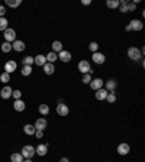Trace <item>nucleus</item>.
Segmentation results:
<instances>
[{
  "label": "nucleus",
  "mask_w": 145,
  "mask_h": 162,
  "mask_svg": "<svg viewBox=\"0 0 145 162\" xmlns=\"http://www.w3.org/2000/svg\"><path fill=\"white\" fill-rule=\"evenodd\" d=\"M142 57H144V54H142V51L138 46H131L129 49H128V58L132 61H141Z\"/></svg>",
  "instance_id": "obj_1"
},
{
  "label": "nucleus",
  "mask_w": 145,
  "mask_h": 162,
  "mask_svg": "<svg viewBox=\"0 0 145 162\" xmlns=\"http://www.w3.org/2000/svg\"><path fill=\"white\" fill-rule=\"evenodd\" d=\"M77 68H78V71L81 74H93V68L87 60H81L78 62V65H77Z\"/></svg>",
  "instance_id": "obj_2"
},
{
  "label": "nucleus",
  "mask_w": 145,
  "mask_h": 162,
  "mask_svg": "<svg viewBox=\"0 0 145 162\" xmlns=\"http://www.w3.org/2000/svg\"><path fill=\"white\" fill-rule=\"evenodd\" d=\"M22 156L25 159H32L34 158V155H35V148L32 146V145H25V146L22 148Z\"/></svg>",
  "instance_id": "obj_3"
},
{
  "label": "nucleus",
  "mask_w": 145,
  "mask_h": 162,
  "mask_svg": "<svg viewBox=\"0 0 145 162\" xmlns=\"http://www.w3.org/2000/svg\"><path fill=\"white\" fill-rule=\"evenodd\" d=\"M3 36H4V42H9V44H13L16 41V32L15 29L12 28H8V29L3 32Z\"/></svg>",
  "instance_id": "obj_4"
},
{
  "label": "nucleus",
  "mask_w": 145,
  "mask_h": 162,
  "mask_svg": "<svg viewBox=\"0 0 145 162\" xmlns=\"http://www.w3.org/2000/svg\"><path fill=\"white\" fill-rule=\"evenodd\" d=\"M55 112H57L58 116L65 117V116H68L70 114V107L67 104H64V103H58L57 107H55Z\"/></svg>",
  "instance_id": "obj_5"
},
{
  "label": "nucleus",
  "mask_w": 145,
  "mask_h": 162,
  "mask_svg": "<svg viewBox=\"0 0 145 162\" xmlns=\"http://www.w3.org/2000/svg\"><path fill=\"white\" fill-rule=\"evenodd\" d=\"M128 26H129L131 30H137V32H139V30L144 29V23H142V20H139V19H132L129 23H128Z\"/></svg>",
  "instance_id": "obj_6"
},
{
  "label": "nucleus",
  "mask_w": 145,
  "mask_h": 162,
  "mask_svg": "<svg viewBox=\"0 0 145 162\" xmlns=\"http://www.w3.org/2000/svg\"><path fill=\"white\" fill-rule=\"evenodd\" d=\"M57 55H58V60L61 61V62H65V64H67V62H70V61L72 60L71 52H70V51H65V49H62L61 52H58Z\"/></svg>",
  "instance_id": "obj_7"
},
{
  "label": "nucleus",
  "mask_w": 145,
  "mask_h": 162,
  "mask_svg": "<svg viewBox=\"0 0 145 162\" xmlns=\"http://www.w3.org/2000/svg\"><path fill=\"white\" fill-rule=\"evenodd\" d=\"M92 61L97 65H102L106 62V57H105V54H102V52H94V54H92Z\"/></svg>",
  "instance_id": "obj_8"
},
{
  "label": "nucleus",
  "mask_w": 145,
  "mask_h": 162,
  "mask_svg": "<svg viewBox=\"0 0 145 162\" xmlns=\"http://www.w3.org/2000/svg\"><path fill=\"white\" fill-rule=\"evenodd\" d=\"M103 86H105L103 88L107 91V93H112V91L116 90V87H118V81L113 80V78H110V80H107V81H105Z\"/></svg>",
  "instance_id": "obj_9"
},
{
  "label": "nucleus",
  "mask_w": 145,
  "mask_h": 162,
  "mask_svg": "<svg viewBox=\"0 0 145 162\" xmlns=\"http://www.w3.org/2000/svg\"><path fill=\"white\" fill-rule=\"evenodd\" d=\"M34 126H35V129H36V130H45L46 126H48V122H46L45 117H39V119H36V120H35Z\"/></svg>",
  "instance_id": "obj_10"
},
{
  "label": "nucleus",
  "mask_w": 145,
  "mask_h": 162,
  "mask_svg": "<svg viewBox=\"0 0 145 162\" xmlns=\"http://www.w3.org/2000/svg\"><path fill=\"white\" fill-rule=\"evenodd\" d=\"M12 93H13V88L10 86H4L2 90H0V97L3 100H9L12 97Z\"/></svg>",
  "instance_id": "obj_11"
},
{
  "label": "nucleus",
  "mask_w": 145,
  "mask_h": 162,
  "mask_svg": "<svg viewBox=\"0 0 145 162\" xmlns=\"http://www.w3.org/2000/svg\"><path fill=\"white\" fill-rule=\"evenodd\" d=\"M103 84H105V81L102 78H93L92 83L89 84V86H90V88H92L93 91H97V90H100V88H103Z\"/></svg>",
  "instance_id": "obj_12"
},
{
  "label": "nucleus",
  "mask_w": 145,
  "mask_h": 162,
  "mask_svg": "<svg viewBox=\"0 0 145 162\" xmlns=\"http://www.w3.org/2000/svg\"><path fill=\"white\" fill-rule=\"evenodd\" d=\"M116 151H118L119 155H122V156H125V155H128L131 152V146L128 145V143H119L118 148H116Z\"/></svg>",
  "instance_id": "obj_13"
},
{
  "label": "nucleus",
  "mask_w": 145,
  "mask_h": 162,
  "mask_svg": "<svg viewBox=\"0 0 145 162\" xmlns=\"http://www.w3.org/2000/svg\"><path fill=\"white\" fill-rule=\"evenodd\" d=\"M25 48H26L25 42L19 41V39H16V41L12 44V49H13V51H16V52H23V51H25Z\"/></svg>",
  "instance_id": "obj_14"
},
{
  "label": "nucleus",
  "mask_w": 145,
  "mask_h": 162,
  "mask_svg": "<svg viewBox=\"0 0 145 162\" xmlns=\"http://www.w3.org/2000/svg\"><path fill=\"white\" fill-rule=\"evenodd\" d=\"M16 68H18V64H16V61H8L6 64H4V72H8V74H12V72L16 71Z\"/></svg>",
  "instance_id": "obj_15"
},
{
  "label": "nucleus",
  "mask_w": 145,
  "mask_h": 162,
  "mask_svg": "<svg viewBox=\"0 0 145 162\" xmlns=\"http://www.w3.org/2000/svg\"><path fill=\"white\" fill-rule=\"evenodd\" d=\"M46 154H48V146L44 145V143H41V145H38V146L35 148V155H38V156H45Z\"/></svg>",
  "instance_id": "obj_16"
},
{
  "label": "nucleus",
  "mask_w": 145,
  "mask_h": 162,
  "mask_svg": "<svg viewBox=\"0 0 145 162\" xmlns=\"http://www.w3.org/2000/svg\"><path fill=\"white\" fill-rule=\"evenodd\" d=\"M94 97H96V100H99V102H105L107 97V91L105 90V88H100V90L94 91Z\"/></svg>",
  "instance_id": "obj_17"
},
{
  "label": "nucleus",
  "mask_w": 145,
  "mask_h": 162,
  "mask_svg": "<svg viewBox=\"0 0 145 162\" xmlns=\"http://www.w3.org/2000/svg\"><path fill=\"white\" fill-rule=\"evenodd\" d=\"M34 64H35V65H38V67H44V65L46 64V58H45V55L39 54V55L34 57Z\"/></svg>",
  "instance_id": "obj_18"
},
{
  "label": "nucleus",
  "mask_w": 145,
  "mask_h": 162,
  "mask_svg": "<svg viewBox=\"0 0 145 162\" xmlns=\"http://www.w3.org/2000/svg\"><path fill=\"white\" fill-rule=\"evenodd\" d=\"M13 109L20 113V112H23V110L26 109V104H25V102H23L22 98H20V100H15V103H13Z\"/></svg>",
  "instance_id": "obj_19"
},
{
  "label": "nucleus",
  "mask_w": 145,
  "mask_h": 162,
  "mask_svg": "<svg viewBox=\"0 0 145 162\" xmlns=\"http://www.w3.org/2000/svg\"><path fill=\"white\" fill-rule=\"evenodd\" d=\"M35 132H36V129H35L34 124H29V123H28V124H25V126H23V133H25V135L34 136Z\"/></svg>",
  "instance_id": "obj_20"
},
{
  "label": "nucleus",
  "mask_w": 145,
  "mask_h": 162,
  "mask_svg": "<svg viewBox=\"0 0 145 162\" xmlns=\"http://www.w3.org/2000/svg\"><path fill=\"white\" fill-rule=\"evenodd\" d=\"M44 72H45L46 76H52L54 72H55V65L54 64H50V62H46L45 65H44Z\"/></svg>",
  "instance_id": "obj_21"
},
{
  "label": "nucleus",
  "mask_w": 145,
  "mask_h": 162,
  "mask_svg": "<svg viewBox=\"0 0 145 162\" xmlns=\"http://www.w3.org/2000/svg\"><path fill=\"white\" fill-rule=\"evenodd\" d=\"M51 48H52V52H55V54H58V52H61L62 49V44H61V41H54L52 42V45H51Z\"/></svg>",
  "instance_id": "obj_22"
},
{
  "label": "nucleus",
  "mask_w": 145,
  "mask_h": 162,
  "mask_svg": "<svg viewBox=\"0 0 145 162\" xmlns=\"http://www.w3.org/2000/svg\"><path fill=\"white\" fill-rule=\"evenodd\" d=\"M45 58H46V62H50V64H55V61L58 60V55L51 51V52H48L45 55Z\"/></svg>",
  "instance_id": "obj_23"
},
{
  "label": "nucleus",
  "mask_w": 145,
  "mask_h": 162,
  "mask_svg": "<svg viewBox=\"0 0 145 162\" xmlns=\"http://www.w3.org/2000/svg\"><path fill=\"white\" fill-rule=\"evenodd\" d=\"M38 112H39L41 116H46V114H50V106L48 104H39Z\"/></svg>",
  "instance_id": "obj_24"
},
{
  "label": "nucleus",
  "mask_w": 145,
  "mask_h": 162,
  "mask_svg": "<svg viewBox=\"0 0 145 162\" xmlns=\"http://www.w3.org/2000/svg\"><path fill=\"white\" fill-rule=\"evenodd\" d=\"M4 4H6V6H9V8H12V9H15V8H18V6H20V4H22V0H6V2H4Z\"/></svg>",
  "instance_id": "obj_25"
},
{
  "label": "nucleus",
  "mask_w": 145,
  "mask_h": 162,
  "mask_svg": "<svg viewBox=\"0 0 145 162\" xmlns=\"http://www.w3.org/2000/svg\"><path fill=\"white\" fill-rule=\"evenodd\" d=\"M23 156H22V154L20 152H15V154H12L10 155V161L12 162H23Z\"/></svg>",
  "instance_id": "obj_26"
},
{
  "label": "nucleus",
  "mask_w": 145,
  "mask_h": 162,
  "mask_svg": "<svg viewBox=\"0 0 145 162\" xmlns=\"http://www.w3.org/2000/svg\"><path fill=\"white\" fill-rule=\"evenodd\" d=\"M20 74H22L23 77H28L32 74V67H29V65H22V68H20Z\"/></svg>",
  "instance_id": "obj_27"
},
{
  "label": "nucleus",
  "mask_w": 145,
  "mask_h": 162,
  "mask_svg": "<svg viewBox=\"0 0 145 162\" xmlns=\"http://www.w3.org/2000/svg\"><path fill=\"white\" fill-rule=\"evenodd\" d=\"M8 28H9V20L6 18H0V32H4Z\"/></svg>",
  "instance_id": "obj_28"
},
{
  "label": "nucleus",
  "mask_w": 145,
  "mask_h": 162,
  "mask_svg": "<svg viewBox=\"0 0 145 162\" xmlns=\"http://www.w3.org/2000/svg\"><path fill=\"white\" fill-rule=\"evenodd\" d=\"M106 6H107L109 9H113V10H115V9L119 8V0H107V2H106Z\"/></svg>",
  "instance_id": "obj_29"
},
{
  "label": "nucleus",
  "mask_w": 145,
  "mask_h": 162,
  "mask_svg": "<svg viewBox=\"0 0 145 162\" xmlns=\"http://www.w3.org/2000/svg\"><path fill=\"white\" fill-rule=\"evenodd\" d=\"M89 51H90V52L92 54H94V52H99V44H97V42H90V44H89Z\"/></svg>",
  "instance_id": "obj_30"
},
{
  "label": "nucleus",
  "mask_w": 145,
  "mask_h": 162,
  "mask_svg": "<svg viewBox=\"0 0 145 162\" xmlns=\"http://www.w3.org/2000/svg\"><path fill=\"white\" fill-rule=\"evenodd\" d=\"M106 102L109 103V104H113V103L116 102V93H115V91H112V93H107Z\"/></svg>",
  "instance_id": "obj_31"
},
{
  "label": "nucleus",
  "mask_w": 145,
  "mask_h": 162,
  "mask_svg": "<svg viewBox=\"0 0 145 162\" xmlns=\"http://www.w3.org/2000/svg\"><path fill=\"white\" fill-rule=\"evenodd\" d=\"M10 51H13V49H12V44H9V42H3V44H2V52L8 54V52H10Z\"/></svg>",
  "instance_id": "obj_32"
},
{
  "label": "nucleus",
  "mask_w": 145,
  "mask_h": 162,
  "mask_svg": "<svg viewBox=\"0 0 145 162\" xmlns=\"http://www.w3.org/2000/svg\"><path fill=\"white\" fill-rule=\"evenodd\" d=\"M92 80H93L92 74H83V76H81V83L83 84H90Z\"/></svg>",
  "instance_id": "obj_33"
},
{
  "label": "nucleus",
  "mask_w": 145,
  "mask_h": 162,
  "mask_svg": "<svg viewBox=\"0 0 145 162\" xmlns=\"http://www.w3.org/2000/svg\"><path fill=\"white\" fill-rule=\"evenodd\" d=\"M0 81L4 84H8L9 81H10V74H8V72H2L0 74Z\"/></svg>",
  "instance_id": "obj_34"
},
{
  "label": "nucleus",
  "mask_w": 145,
  "mask_h": 162,
  "mask_svg": "<svg viewBox=\"0 0 145 162\" xmlns=\"http://www.w3.org/2000/svg\"><path fill=\"white\" fill-rule=\"evenodd\" d=\"M32 64H34V58L32 57H25L22 60V65H29V67H32Z\"/></svg>",
  "instance_id": "obj_35"
},
{
  "label": "nucleus",
  "mask_w": 145,
  "mask_h": 162,
  "mask_svg": "<svg viewBox=\"0 0 145 162\" xmlns=\"http://www.w3.org/2000/svg\"><path fill=\"white\" fill-rule=\"evenodd\" d=\"M12 97L15 98V100H20V98H22V91H20V90H13Z\"/></svg>",
  "instance_id": "obj_36"
},
{
  "label": "nucleus",
  "mask_w": 145,
  "mask_h": 162,
  "mask_svg": "<svg viewBox=\"0 0 145 162\" xmlns=\"http://www.w3.org/2000/svg\"><path fill=\"white\" fill-rule=\"evenodd\" d=\"M126 8H128V13H129V12H135L137 10V4H134L132 2H128V3H126Z\"/></svg>",
  "instance_id": "obj_37"
},
{
  "label": "nucleus",
  "mask_w": 145,
  "mask_h": 162,
  "mask_svg": "<svg viewBox=\"0 0 145 162\" xmlns=\"http://www.w3.org/2000/svg\"><path fill=\"white\" fill-rule=\"evenodd\" d=\"M4 15H6V8L3 4H0V18H4Z\"/></svg>",
  "instance_id": "obj_38"
},
{
  "label": "nucleus",
  "mask_w": 145,
  "mask_h": 162,
  "mask_svg": "<svg viewBox=\"0 0 145 162\" xmlns=\"http://www.w3.org/2000/svg\"><path fill=\"white\" fill-rule=\"evenodd\" d=\"M34 136H36L38 139H42V138H44V130H36Z\"/></svg>",
  "instance_id": "obj_39"
},
{
  "label": "nucleus",
  "mask_w": 145,
  "mask_h": 162,
  "mask_svg": "<svg viewBox=\"0 0 145 162\" xmlns=\"http://www.w3.org/2000/svg\"><path fill=\"white\" fill-rule=\"evenodd\" d=\"M81 3H83L84 6H89V4H92V0H83Z\"/></svg>",
  "instance_id": "obj_40"
},
{
  "label": "nucleus",
  "mask_w": 145,
  "mask_h": 162,
  "mask_svg": "<svg viewBox=\"0 0 145 162\" xmlns=\"http://www.w3.org/2000/svg\"><path fill=\"white\" fill-rule=\"evenodd\" d=\"M60 162H70V161H68V158H65V156H62V158L60 159Z\"/></svg>",
  "instance_id": "obj_41"
},
{
  "label": "nucleus",
  "mask_w": 145,
  "mask_h": 162,
  "mask_svg": "<svg viewBox=\"0 0 145 162\" xmlns=\"http://www.w3.org/2000/svg\"><path fill=\"white\" fill-rule=\"evenodd\" d=\"M23 162H34L32 159H23Z\"/></svg>",
  "instance_id": "obj_42"
}]
</instances>
